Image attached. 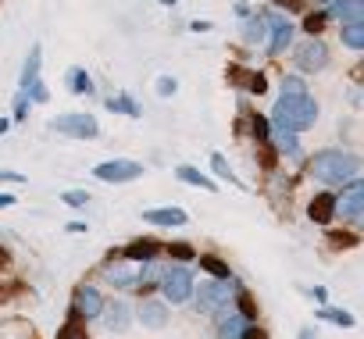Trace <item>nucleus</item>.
<instances>
[{"instance_id": "obj_15", "label": "nucleus", "mask_w": 364, "mask_h": 339, "mask_svg": "<svg viewBox=\"0 0 364 339\" xmlns=\"http://www.w3.org/2000/svg\"><path fill=\"white\" fill-rule=\"evenodd\" d=\"M79 311H82V318H97L104 311V296L93 286H82L79 289Z\"/></svg>"}, {"instance_id": "obj_42", "label": "nucleus", "mask_w": 364, "mask_h": 339, "mask_svg": "<svg viewBox=\"0 0 364 339\" xmlns=\"http://www.w3.org/2000/svg\"><path fill=\"white\" fill-rule=\"evenodd\" d=\"M332 243H339V247H350V243H353V236H332Z\"/></svg>"}, {"instance_id": "obj_22", "label": "nucleus", "mask_w": 364, "mask_h": 339, "mask_svg": "<svg viewBox=\"0 0 364 339\" xmlns=\"http://www.w3.org/2000/svg\"><path fill=\"white\" fill-rule=\"evenodd\" d=\"M200 268H204L208 275H215L218 282H225V279L232 275V271H229V264H225V261H218V257H211V254H208V257H200Z\"/></svg>"}, {"instance_id": "obj_30", "label": "nucleus", "mask_w": 364, "mask_h": 339, "mask_svg": "<svg viewBox=\"0 0 364 339\" xmlns=\"http://www.w3.org/2000/svg\"><path fill=\"white\" fill-rule=\"evenodd\" d=\"M168 257L190 261V257H197V254H193V247H190V243H168Z\"/></svg>"}, {"instance_id": "obj_32", "label": "nucleus", "mask_w": 364, "mask_h": 339, "mask_svg": "<svg viewBox=\"0 0 364 339\" xmlns=\"http://www.w3.org/2000/svg\"><path fill=\"white\" fill-rule=\"evenodd\" d=\"M236 303H240V311H243L240 318H247V321H254V314H257V303H254V300H250L247 293H240V296H236Z\"/></svg>"}, {"instance_id": "obj_28", "label": "nucleus", "mask_w": 364, "mask_h": 339, "mask_svg": "<svg viewBox=\"0 0 364 339\" xmlns=\"http://www.w3.org/2000/svg\"><path fill=\"white\" fill-rule=\"evenodd\" d=\"M211 164H215V172H218L222 179H229V183H236V186H243V183L236 179V172H232V168H229V161H225L222 154H215V157H211Z\"/></svg>"}, {"instance_id": "obj_27", "label": "nucleus", "mask_w": 364, "mask_h": 339, "mask_svg": "<svg viewBox=\"0 0 364 339\" xmlns=\"http://www.w3.org/2000/svg\"><path fill=\"white\" fill-rule=\"evenodd\" d=\"M318 318H321V321H336V325H343V328H350V325H353V318H350L346 311H336V307H321V311H318Z\"/></svg>"}, {"instance_id": "obj_44", "label": "nucleus", "mask_w": 364, "mask_h": 339, "mask_svg": "<svg viewBox=\"0 0 364 339\" xmlns=\"http://www.w3.org/2000/svg\"><path fill=\"white\" fill-rule=\"evenodd\" d=\"M4 129H8V122H4V118H0V132H4Z\"/></svg>"}, {"instance_id": "obj_20", "label": "nucleus", "mask_w": 364, "mask_h": 339, "mask_svg": "<svg viewBox=\"0 0 364 339\" xmlns=\"http://www.w3.org/2000/svg\"><path fill=\"white\" fill-rule=\"evenodd\" d=\"M229 75H232L236 82H243V90H254V93H264V90H268L261 72H240V68H232Z\"/></svg>"}, {"instance_id": "obj_23", "label": "nucleus", "mask_w": 364, "mask_h": 339, "mask_svg": "<svg viewBox=\"0 0 364 339\" xmlns=\"http://www.w3.org/2000/svg\"><path fill=\"white\" fill-rule=\"evenodd\" d=\"M243 328H247V321L240 314H225V325H222L218 339H243Z\"/></svg>"}, {"instance_id": "obj_6", "label": "nucleus", "mask_w": 364, "mask_h": 339, "mask_svg": "<svg viewBox=\"0 0 364 339\" xmlns=\"http://www.w3.org/2000/svg\"><path fill=\"white\" fill-rule=\"evenodd\" d=\"M54 129L65 132V136L93 139V136H97V118H93V114H61V118L54 122Z\"/></svg>"}, {"instance_id": "obj_11", "label": "nucleus", "mask_w": 364, "mask_h": 339, "mask_svg": "<svg viewBox=\"0 0 364 339\" xmlns=\"http://www.w3.org/2000/svg\"><path fill=\"white\" fill-rule=\"evenodd\" d=\"M268 29H272V43H268V54L275 58V54H282V50L289 47V40H293V26H289L286 18H268Z\"/></svg>"}, {"instance_id": "obj_46", "label": "nucleus", "mask_w": 364, "mask_h": 339, "mask_svg": "<svg viewBox=\"0 0 364 339\" xmlns=\"http://www.w3.org/2000/svg\"><path fill=\"white\" fill-rule=\"evenodd\" d=\"M0 264H4V250H0Z\"/></svg>"}, {"instance_id": "obj_3", "label": "nucleus", "mask_w": 364, "mask_h": 339, "mask_svg": "<svg viewBox=\"0 0 364 339\" xmlns=\"http://www.w3.org/2000/svg\"><path fill=\"white\" fill-rule=\"evenodd\" d=\"M161 293L168 303H186L193 296V275L186 268H168L161 275Z\"/></svg>"}, {"instance_id": "obj_37", "label": "nucleus", "mask_w": 364, "mask_h": 339, "mask_svg": "<svg viewBox=\"0 0 364 339\" xmlns=\"http://www.w3.org/2000/svg\"><path fill=\"white\" fill-rule=\"evenodd\" d=\"M282 90H286V97H293V93H304L300 79H286V82H282Z\"/></svg>"}, {"instance_id": "obj_41", "label": "nucleus", "mask_w": 364, "mask_h": 339, "mask_svg": "<svg viewBox=\"0 0 364 339\" xmlns=\"http://www.w3.org/2000/svg\"><path fill=\"white\" fill-rule=\"evenodd\" d=\"M11 204H15V197H11V193H0V211L11 208Z\"/></svg>"}, {"instance_id": "obj_1", "label": "nucleus", "mask_w": 364, "mask_h": 339, "mask_svg": "<svg viewBox=\"0 0 364 339\" xmlns=\"http://www.w3.org/2000/svg\"><path fill=\"white\" fill-rule=\"evenodd\" d=\"M307 172L311 179L318 183H328V186H339V183H350L353 172H357V161L343 150H321L307 161Z\"/></svg>"}, {"instance_id": "obj_36", "label": "nucleus", "mask_w": 364, "mask_h": 339, "mask_svg": "<svg viewBox=\"0 0 364 339\" xmlns=\"http://www.w3.org/2000/svg\"><path fill=\"white\" fill-rule=\"evenodd\" d=\"M175 90H178V86H175V79H157V93H161V97H171Z\"/></svg>"}, {"instance_id": "obj_8", "label": "nucleus", "mask_w": 364, "mask_h": 339, "mask_svg": "<svg viewBox=\"0 0 364 339\" xmlns=\"http://www.w3.org/2000/svg\"><path fill=\"white\" fill-rule=\"evenodd\" d=\"M360 197H364V186H360V179H353L350 190H346L343 197H336V215L357 222V218H360Z\"/></svg>"}, {"instance_id": "obj_33", "label": "nucleus", "mask_w": 364, "mask_h": 339, "mask_svg": "<svg viewBox=\"0 0 364 339\" xmlns=\"http://www.w3.org/2000/svg\"><path fill=\"white\" fill-rule=\"evenodd\" d=\"M321 26H325V15H307V18H304L307 36H318V33H321Z\"/></svg>"}, {"instance_id": "obj_14", "label": "nucleus", "mask_w": 364, "mask_h": 339, "mask_svg": "<svg viewBox=\"0 0 364 339\" xmlns=\"http://www.w3.org/2000/svg\"><path fill=\"white\" fill-rule=\"evenodd\" d=\"M139 321H143L146 328H164V325H168V303H157V300L139 303Z\"/></svg>"}, {"instance_id": "obj_7", "label": "nucleus", "mask_w": 364, "mask_h": 339, "mask_svg": "<svg viewBox=\"0 0 364 339\" xmlns=\"http://www.w3.org/2000/svg\"><path fill=\"white\" fill-rule=\"evenodd\" d=\"M325 61H328V50H325L318 40H307V43L296 47V68H300V72H321Z\"/></svg>"}, {"instance_id": "obj_38", "label": "nucleus", "mask_w": 364, "mask_h": 339, "mask_svg": "<svg viewBox=\"0 0 364 339\" xmlns=\"http://www.w3.org/2000/svg\"><path fill=\"white\" fill-rule=\"evenodd\" d=\"M26 111H29V97L22 93V97L15 100V118H26Z\"/></svg>"}, {"instance_id": "obj_24", "label": "nucleus", "mask_w": 364, "mask_h": 339, "mask_svg": "<svg viewBox=\"0 0 364 339\" xmlns=\"http://www.w3.org/2000/svg\"><path fill=\"white\" fill-rule=\"evenodd\" d=\"M36 72H40V47L29 50V61H26V72H22V90H29L36 82Z\"/></svg>"}, {"instance_id": "obj_31", "label": "nucleus", "mask_w": 364, "mask_h": 339, "mask_svg": "<svg viewBox=\"0 0 364 339\" xmlns=\"http://www.w3.org/2000/svg\"><path fill=\"white\" fill-rule=\"evenodd\" d=\"M275 136H279V150H286V154H296V139H293V132H286V129H275Z\"/></svg>"}, {"instance_id": "obj_9", "label": "nucleus", "mask_w": 364, "mask_h": 339, "mask_svg": "<svg viewBox=\"0 0 364 339\" xmlns=\"http://www.w3.org/2000/svg\"><path fill=\"white\" fill-rule=\"evenodd\" d=\"M139 261H125V264H107V279L122 289H136L139 286Z\"/></svg>"}, {"instance_id": "obj_35", "label": "nucleus", "mask_w": 364, "mask_h": 339, "mask_svg": "<svg viewBox=\"0 0 364 339\" xmlns=\"http://www.w3.org/2000/svg\"><path fill=\"white\" fill-rule=\"evenodd\" d=\"M250 125H254V132H257V139H261V143H268V122H264L261 114H250Z\"/></svg>"}, {"instance_id": "obj_2", "label": "nucleus", "mask_w": 364, "mask_h": 339, "mask_svg": "<svg viewBox=\"0 0 364 339\" xmlns=\"http://www.w3.org/2000/svg\"><path fill=\"white\" fill-rule=\"evenodd\" d=\"M314 118H318V104L307 93H293V97H282L275 104V129L304 132V129L314 125Z\"/></svg>"}, {"instance_id": "obj_5", "label": "nucleus", "mask_w": 364, "mask_h": 339, "mask_svg": "<svg viewBox=\"0 0 364 339\" xmlns=\"http://www.w3.org/2000/svg\"><path fill=\"white\" fill-rule=\"evenodd\" d=\"M197 307L204 314H232V293L222 286H200L197 289Z\"/></svg>"}, {"instance_id": "obj_29", "label": "nucleus", "mask_w": 364, "mask_h": 339, "mask_svg": "<svg viewBox=\"0 0 364 339\" xmlns=\"http://www.w3.org/2000/svg\"><path fill=\"white\" fill-rule=\"evenodd\" d=\"M107 107H111V111H125V114H132V118L139 114V104H132L129 97H114V100H107Z\"/></svg>"}, {"instance_id": "obj_12", "label": "nucleus", "mask_w": 364, "mask_h": 339, "mask_svg": "<svg viewBox=\"0 0 364 339\" xmlns=\"http://www.w3.org/2000/svg\"><path fill=\"white\" fill-rule=\"evenodd\" d=\"M104 325H107V332H125L129 328V321H132V314H129V307L122 303V300H114V303H104Z\"/></svg>"}, {"instance_id": "obj_45", "label": "nucleus", "mask_w": 364, "mask_h": 339, "mask_svg": "<svg viewBox=\"0 0 364 339\" xmlns=\"http://www.w3.org/2000/svg\"><path fill=\"white\" fill-rule=\"evenodd\" d=\"M161 4H175V0H161Z\"/></svg>"}, {"instance_id": "obj_25", "label": "nucleus", "mask_w": 364, "mask_h": 339, "mask_svg": "<svg viewBox=\"0 0 364 339\" xmlns=\"http://www.w3.org/2000/svg\"><path fill=\"white\" fill-rule=\"evenodd\" d=\"M68 90L72 93H90L93 86H90V75L82 72V68H68Z\"/></svg>"}, {"instance_id": "obj_26", "label": "nucleus", "mask_w": 364, "mask_h": 339, "mask_svg": "<svg viewBox=\"0 0 364 339\" xmlns=\"http://www.w3.org/2000/svg\"><path fill=\"white\" fill-rule=\"evenodd\" d=\"M343 43H346V47H353V50H360V47H364V33H360V22H350V26L343 29Z\"/></svg>"}, {"instance_id": "obj_19", "label": "nucleus", "mask_w": 364, "mask_h": 339, "mask_svg": "<svg viewBox=\"0 0 364 339\" xmlns=\"http://www.w3.org/2000/svg\"><path fill=\"white\" fill-rule=\"evenodd\" d=\"M264 36H268V18H250L247 26H243V40L247 43H264Z\"/></svg>"}, {"instance_id": "obj_34", "label": "nucleus", "mask_w": 364, "mask_h": 339, "mask_svg": "<svg viewBox=\"0 0 364 339\" xmlns=\"http://www.w3.org/2000/svg\"><path fill=\"white\" fill-rule=\"evenodd\" d=\"M86 200H90L86 190H68V193H65V204H68V208H82Z\"/></svg>"}, {"instance_id": "obj_16", "label": "nucleus", "mask_w": 364, "mask_h": 339, "mask_svg": "<svg viewBox=\"0 0 364 339\" xmlns=\"http://www.w3.org/2000/svg\"><path fill=\"white\" fill-rule=\"evenodd\" d=\"M328 15L343 18L346 26H350V22H360V0H332V4H328Z\"/></svg>"}, {"instance_id": "obj_21", "label": "nucleus", "mask_w": 364, "mask_h": 339, "mask_svg": "<svg viewBox=\"0 0 364 339\" xmlns=\"http://www.w3.org/2000/svg\"><path fill=\"white\" fill-rule=\"evenodd\" d=\"M58 339H86V318L82 314H72L65 321V328L58 332Z\"/></svg>"}, {"instance_id": "obj_4", "label": "nucleus", "mask_w": 364, "mask_h": 339, "mask_svg": "<svg viewBox=\"0 0 364 339\" xmlns=\"http://www.w3.org/2000/svg\"><path fill=\"white\" fill-rule=\"evenodd\" d=\"M93 176L100 183H132L143 176V164L139 161H104L93 168Z\"/></svg>"}, {"instance_id": "obj_39", "label": "nucleus", "mask_w": 364, "mask_h": 339, "mask_svg": "<svg viewBox=\"0 0 364 339\" xmlns=\"http://www.w3.org/2000/svg\"><path fill=\"white\" fill-rule=\"evenodd\" d=\"M243 339H268V335H264L261 328H254V325H247V328H243Z\"/></svg>"}, {"instance_id": "obj_43", "label": "nucleus", "mask_w": 364, "mask_h": 339, "mask_svg": "<svg viewBox=\"0 0 364 339\" xmlns=\"http://www.w3.org/2000/svg\"><path fill=\"white\" fill-rule=\"evenodd\" d=\"M279 4H286V8H296V4H300V0H279Z\"/></svg>"}, {"instance_id": "obj_13", "label": "nucleus", "mask_w": 364, "mask_h": 339, "mask_svg": "<svg viewBox=\"0 0 364 339\" xmlns=\"http://www.w3.org/2000/svg\"><path fill=\"white\" fill-rule=\"evenodd\" d=\"M157 254H161V243H157V240H136V243H129L118 257H122V261H154Z\"/></svg>"}, {"instance_id": "obj_17", "label": "nucleus", "mask_w": 364, "mask_h": 339, "mask_svg": "<svg viewBox=\"0 0 364 339\" xmlns=\"http://www.w3.org/2000/svg\"><path fill=\"white\" fill-rule=\"evenodd\" d=\"M146 222H150V225H182V222H186V211H178V208L146 211Z\"/></svg>"}, {"instance_id": "obj_18", "label": "nucleus", "mask_w": 364, "mask_h": 339, "mask_svg": "<svg viewBox=\"0 0 364 339\" xmlns=\"http://www.w3.org/2000/svg\"><path fill=\"white\" fill-rule=\"evenodd\" d=\"M175 176H178L182 183H190V186H200V190H208V193L215 190V183H211L208 176H200V172H197V168H190V164H182V168H178V172H175Z\"/></svg>"}, {"instance_id": "obj_40", "label": "nucleus", "mask_w": 364, "mask_h": 339, "mask_svg": "<svg viewBox=\"0 0 364 339\" xmlns=\"http://www.w3.org/2000/svg\"><path fill=\"white\" fill-rule=\"evenodd\" d=\"M0 179L4 183H26V176H18V172H0Z\"/></svg>"}, {"instance_id": "obj_10", "label": "nucleus", "mask_w": 364, "mask_h": 339, "mask_svg": "<svg viewBox=\"0 0 364 339\" xmlns=\"http://www.w3.org/2000/svg\"><path fill=\"white\" fill-rule=\"evenodd\" d=\"M307 215H311V222H318V225H328V222L336 218V197H332V193H318V197H311V204H307Z\"/></svg>"}]
</instances>
